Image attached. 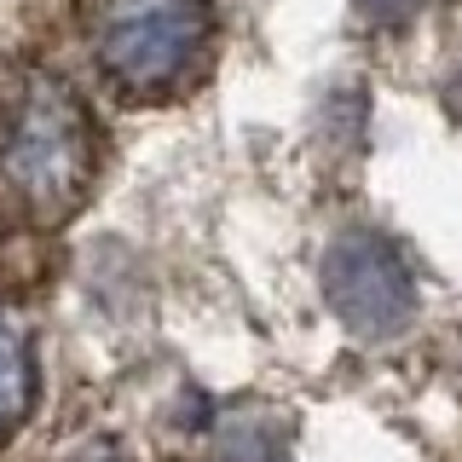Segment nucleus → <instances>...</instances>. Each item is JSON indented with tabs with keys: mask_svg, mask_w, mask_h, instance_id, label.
I'll list each match as a JSON object with an SVG mask.
<instances>
[{
	"mask_svg": "<svg viewBox=\"0 0 462 462\" xmlns=\"http://www.w3.org/2000/svg\"><path fill=\"white\" fill-rule=\"evenodd\" d=\"M98 173V122L52 69L0 76V197L35 226H58L87 202Z\"/></svg>",
	"mask_w": 462,
	"mask_h": 462,
	"instance_id": "nucleus-1",
	"label": "nucleus"
},
{
	"mask_svg": "<svg viewBox=\"0 0 462 462\" xmlns=\"http://www.w3.org/2000/svg\"><path fill=\"white\" fill-rule=\"evenodd\" d=\"M87 41L127 98H173L197 81L214 41L208 0H87Z\"/></svg>",
	"mask_w": 462,
	"mask_h": 462,
	"instance_id": "nucleus-2",
	"label": "nucleus"
},
{
	"mask_svg": "<svg viewBox=\"0 0 462 462\" xmlns=\"http://www.w3.org/2000/svg\"><path fill=\"white\" fill-rule=\"evenodd\" d=\"M324 300L353 336H399L416 318V278L382 231H341L324 254Z\"/></svg>",
	"mask_w": 462,
	"mask_h": 462,
	"instance_id": "nucleus-3",
	"label": "nucleus"
},
{
	"mask_svg": "<svg viewBox=\"0 0 462 462\" xmlns=\"http://www.w3.org/2000/svg\"><path fill=\"white\" fill-rule=\"evenodd\" d=\"M29 404H35V346L18 312L0 307V439L23 428Z\"/></svg>",
	"mask_w": 462,
	"mask_h": 462,
	"instance_id": "nucleus-4",
	"label": "nucleus"
},
{
	"mask_svg": "<svg viewBox=\"0 0 462 462\" xmlns=\"http://www.w3.org/2000/svg\"><path fill=\"white\" fill-rule=\"evenodd\" d=\"M283 445L289 433L272 411H237L214 439V462H283Z\"/></svg>",
	"mask_w": 462,
	"mask_h": 462,
	"instance_id": "nucleus-5",
	"label": "nucleus"
},
{
	"mask_svg": "<svg viewBox=\"0 0 462 462\" xmlns=\"http://www.w3.org/2000/svg\"><path fill=\"white\" fill-rule=\"evenodd\" d=\"M416 6H422V0H358V12H365L370 23H382V29L411 23V18H416Z\"/></svg>",
	"mask_w": 462,
	"mask_h": 462,
	"instance_id": "nucleus-6",
	"label": "nucleus"
},
{
	"mask_svg": "<svg viewBox=\"0 0 462 462\" xmlns=\"http://www.w3.org/2000/svg\"><path fill=\"white\" fill-rule=\"evenodd\" d=\"M445 98H451V110L462 116V69H457V76H451V87H445Z\"/></svg>",
	"mask_w": 462,
	"mask_h": 462,
	"instance_id": "nucleus-7",
	"label": "nucleus"
},
{
	"mask_svg": "<svg viewBox=\"0 0 462 462\" xmlns=\"http://www.w3.org/2000/svg\"><path fill=\"white\" fill-rule=\"evenodd\" d=\"M76 462H122L116 451H87V457H76Z\"/></svg>",
	"mask_w": 462,
	"mask_h": 462,
	"instance_id": "nucleus-8",
	"label": "nucleus"
}]
</instances>
